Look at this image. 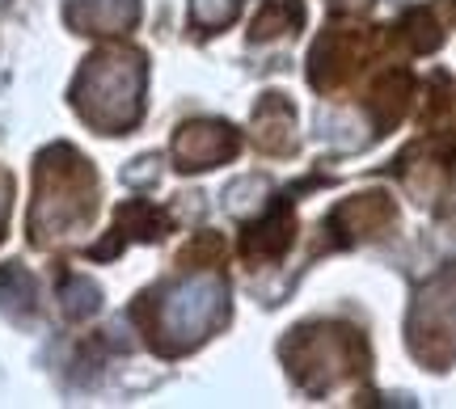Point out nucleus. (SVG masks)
<instances>
[{"label":"nucleus","instance_id":"f257e3e1","mask_svg":"<svg viewBox=\"0 0 456 409\" xmlns=\"http://www.w3.org/2000/svg\"><path fill=\"white\" fill-rule=\"evenodd\" d=\"M77 106L81 115L102 127V132H123L140 118V98H144V64L140 55H98L77 81Z\"/></svg>","mask_w":456,"mask_h":409},{"label":"nucleus","instance_id":"0eeeda50","mask_svg":"<svg viewBox=\"0 0 456 409\" xmlns=\"http://www.w3.org/2000/svg\"><path fill=\"white\" fill-rule=\"evenodd\" d=\"M237 9H241V0H191V17H195L203 30H216V26L232 21Z\"/></svg>","mask_w":456,"mask_h":409},{"label":"nucleus","instance_id":"1a4fd4ad","mask_svg":"<svg viewBox=\"0 0 456 409\" xmlns=\"http://www.w3.org/2000/svg\"><path fill=\"white\" fill-rule=\"evenodd\" d=\"M64 309L72 312V317H85V312L98 309V287L89 283V278H68L64 287Z\"/></svg>","mask_w":456,"mask_h":409},{"label":"nucleus","instance_id":"423d86ee","mask_svg":"<svg viewBox=\"0 0 456 409\" xmlns=\"http://www.w3.org/2000/svg\"><path fill=\"white\" fill-rule=\"evenodd\" d=\"M300 17H305V9L296 0H266L258 17H254V38H271V34L292 30V26H300Z\"/></svg>","mask_w":456,"mask_h":409},{"label":"nucleus","instance_id":"6e6552de","mask_svg":"<svg viewBox=\"0 0 456 409\" xmlns=\"http://www.w3.org/2000/svg\"><path fill=\"white\" fill-rule=\"evenodd\" d=\"M34 300V283L17 266H9V270H0V304H21V309H30Z\"/></svg>","mask_w":456,"mask_h":409},{"label":"nucleus","instance_id":"f03ea898","mask_svg":"<svg viewBox=\"0 0 456 409\" xmlns=\"http://www.w3.org/2000/svg\"><path fill=\"white\" fill-rule=\"evenodd\" d=\"M228 317V287L216 275H191L182 278L174 292H165L161 309H157V338L161 350H186V346L203 342L220 321Z\"/></svg>","mask_w":456,"mask_h":409},{"label":"nucleus","instance_id":"9d476101","mask_svg":"<svg viewBox=\"0 0 456 409\" xmlns=\"http://www.w3.org/2000/svg\"><path fill=\"white\" fill-rule=\"evenodd\" d=\"M4 215H9V181L0 178V229H4Z\"/></svg>","mask_w":456,"mask_h":409},{"label":"nucleus","instance_id":"39448f33","mask_svg":"<svg viewBox=\"0 0 456 409\" xmlns=\"http://www.w3.org/2000/svg\"><path fill=\"white\" fill-rule=\"evenodd\" d=\"M68 21L85 34H114L131 30L140 21V0H72Z\"/></svg>","mask_w":456,"mask_h":409},{"label":"nucleus","instance_id":"7ed1b4c3","mask_svg":"<svg viewBox=\"0 0 456 409\" xmlns=\"http://www.w3.org/2000/svg\"><path fill=\"white\" fill-rule=\"evenodd\" d=\"M410 329H414V350L423 359H436V342H444V359L456 355V275H444L427 287Z\"/></svg>","mask_w":456,"mask_h":409},{"label":"nucleus","instance_id":"20e7f679","mask_svg":"<svg viewBox=\"0 0 456 409\" xmlns=\"http://www.w3.org/2000/svg\"><path fill=\"white\" fill-rule=\"evenodd\" d=\"M232 152H237V135L224 123H191L174 140V156L182 161V169H212Z\"/></svg>","mask_w":456,"mask_h":409}]
</instances>
